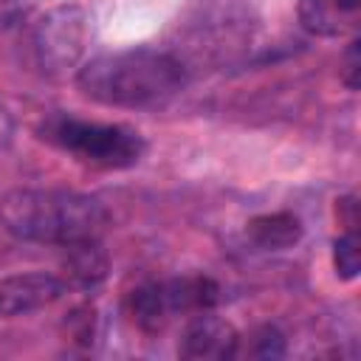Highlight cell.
<instances>
[{
	"label": "cell",
	"mask_w": 361,
	"mask_h": 361,
	"mask_svg": "<svg viewBox=\"0 0 361 361\" xmlns=\"http://www.w3.org/2000/svg\"><path fill=\"white\" fill-rule=\"evenodd\" d=\"M259 34L262 17L251 0H195L172 23L166 51L192 79L245 65Z\"/></svg>",
	"instance_id": "1"
},
{
	"label": "cell",
	"mask_w": 361,
	"mask_h": 361,
	"mask_svg": "<svg viewBox=\"0 0 361 361\" xmlns=\"http://www.w3.org/2000/svg\"><path fill=\"white\" fill-rule=\"evenodd\" d=\"M189 85V73L166 48H121L90 56L76 71L85 99L121 110H158L175 102Z\"/></svg>",
	"instance_id": "2"
},
{
	"label": "cell",
	"mask_w": 361,
	"mask_h": 361,
	"mask_svg": "<svg viewBox=\"0 0 361 361\" xmlns=\"http://www.w3.org/2000/svg\"><path fill=\"white\" fill-rule=\"evenodd\" d=\"M107 209L99 197L68 189H14L0 200L3 228L23 243L73 245L102 240Z\"/></svg>",
	"instance_id": "3"
},
{
	"label": "cell",
	"mask_w": 361,
	"mask_h": 361,
	"mask_svg": "<svg viewBox=\"0 0 361 361\" xmlns=\"http://www.w3.org/2000/svg\"><path fill=\"white\" fill-rule=\"evenodd\" d=\"M37 135L93 169H130L147 152V141L138 130L113 121L79 118L62 110L45 116L37 127Z\"/></svg>",
	"instance_id": "4"
},
{
	"label": "cell",
	"mask_w": 361,
	"mask_h": 361,
	"mask_svg": "<svg viewBox=\"0 0 361 361\" xmlns=\"http://www.w3.org/2000/svg\"><path fill=\"white\" fill-rule=\"evenodd\" d=\"M93 20L90 11L79 3L54 6L34 25V56L42 73L65 76L82 68L85 51L90 45Z\"/></svg>",
	"instance_id": "5"
},
{
	"label": "cell",
	"mask_w": 361,
	"mask_h": 361,
	"mask_svg": "<svg viewBox=\"0 0 361 361\" xmlns=\"http://www.w3.org/2000/svg\"><path fill=\"white\" fill-rule=\"evenodd\" d=\"M65 290L68 285L62 282V276L48 274V271H28V274L6 276L0 279V319H17V316L37 313L54 305L56 299H62Z\"/></svg>",
	"instance_id": "6"
},
{
	"label": "cell",
	"mask_w": 361,
	"mask_h": 361,
	"mask_svg": "<svg viewBox=\"0 0 361 361\" xmlns=\"http://www.w3.org/2000/svg\"><path fill=\"white\" fill-rule=\"evenodd\" d=\"M178 353L195 361L234 358L240 353V333L226 319L214 316V310H203V313L189 316Z\"/></svg>",
	"instance_id": "7"
},
{
	"label": "cell",
	"mask_w": 361,
	"mask_h": 361,
	"mask_svg": "<svg viewBox=\"0 0 361 361\" xmlns=\"http://www.w3.org/2000/svg\"><path fill=\"white\" fill-rule=\"evenodd\" d=\"M161 296L169 319L195 316L203 310H214L220 302V285L206 274H183L161 282Z\"/></svg>",
	"instance_id": "8"
},
{
	"label": "cell",
	"mask_w": 361,
	"mask_h": 361,
	"mask_svg": "<svg viewBox=\"0 0 361 361\" xmlns=\"http://www.w3.org/2000/svg\"><path fill=\"white\" fill-rule=\"evenodd\" d=\"M296 14L307 34L333 39L355 31L361 0H299Z\"/></svg>",
	"instance_id": "9"
},
{
	"label": "cell",
	"mask_w": 361,
	"mask_h": 361,
	"mask_svg": "<svg viewBox=\"0 0 361 361\" xmlns=\"http://www.w3.org/2000/svg\"><path fill=\"white\" fill-rule=\"evenodd\" d=\"M65 257H62V282L68 288H79V290H93L104 282L107 276V268H110V259L102 248L99 240H85V243H73V245H65L62 248Z\"/></svg>",
	"instance_id": "10"
},
{
	"label": "cell",
	"mask_w": 361,
	"mask_h": 361,
	"mask_svg": "<svg viewBox=\"0 0 361 361\" xmlns=\"http://www.w3.org/2000/svg\"><path fill=\"white\" fill-rule=\"evenodd\" d=\"M305 234L302 220L293 212H268L245 223V237L259 251H285L293 248Z\"/></svg>",
	"instance_id": "11"
},
{
	"label": "cell",
	"mask_w": 361,
	"mask_h": 361,
	"mask_svg": "<svg viewBox=\"0 0 361 361\" xmlns=\"http://www.w3.org/2000/svg\"><path fill=\"white\" fill-rule=\"evenodd\" d=\"M127 316L133 324L144 333H161L172 319L166 313L164 296H161V282H144L127 296Z\"/></svg>",
	"instance_id": "12"
},
{
	"label": "cell",
	"mask_w": 361,
	"mask_h": 361,
	"mask_svg": "<svg viewBox=\"0 0 361 361\" xmlns=\"http://www.w3.org/2000/svg\"><path fill=\"white\" fill-rule=\"evenodd\" d=\"M333 268L338 279H355L361 271V243H358V228H344L336 243H333Z\"/></svg>",
	"instance_id": "13"
},
{
	"label": "cell",
	"mask_w": 361,
	"mask_h": 361,
	"mask_svg": "<svg viewBox=\"0 0 361 361\" xmlns=\"http://www.w3.org/2000/svg\"><path fill=\"white\" fill-rule=\"evenodd\" d=\"M245 353L254 358H282L285 355V336L274 324H262L251 333Z\"/></svg>",
	"instance_id": "14"
},
{
	"label": "cell",
	"mask_w": 361,
	"mask_h": 361,
	"mask_svg": "<svg viewBox=\"0 0 361 361\" xmlns=\"http://www.w3.org/2000/svg\"><path fill=\"white\" fill-rule=\"evenodd\" d=\"M358 79H361V59H358V39H353L344 54V85L350 90H355Z\"/></svg>",
	"instance_id": "15"
},
{
	"label": "cell",
	"mask_w": 361,
	"mask_h": 361,
	"mask_svg": "<svg viewBox=\"0 0 361 361\" xmlns=\"http://www.w3.org/2000/svg\"><path fill=\"white\" fill-rule=\"evenodd\" d=\"M20 8H23V0H0V37L17 23Z\"/></svg>",
	"instance_id": "16"
}]
</instances>
